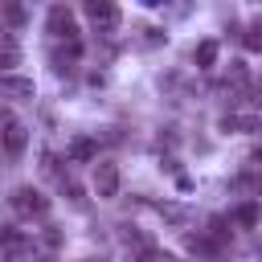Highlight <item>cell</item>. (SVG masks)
<instances>
[{
    "label": "cell",
    "instance_id": "obj_7",
    "mask_svg": "<svg viewBox=\"0 0 262 262\" xmlns=\"http://www.w3.org/2000/svg\"><path fill=\"white\" fill-rule=\"evenodd\" d=\"M0 90L12 94V98H29L33 94V82L29 78H0Z\"/></svg>",
    "mask_w": 262,
    "mask_h": 262
},
{
    "label": "cell",
    "instance_id": "obj_9",
    "mask_svg": "<svg viewBox=\"0 0 262 262\" xmlns=\"http://www.w3.org/2000/svg\"><path fill=\"white\" fill-rule=\"evenodd\" d=\"M237 221H242V225H254V221H258V205H242V209H237Z\"/></svg>",
    "mask_w": 262,
    "mask_h": 262
},
{
    "label": "cell",
    "instance_id": "obj_8",
    "mask_svg": "<svg viewBox=\"0 0 262 262\" xmlns=\"http://www.w3.org/2000/svg\"><path fill=\"white\" fill-rule=\"evenodd\" d=\"M70 156H74V160H90V156H94V139H86V135L74 139V143H70Z\"/></svg>",
    "mask_w": 262,
    "mask_h": 262
},
{
    "label": "cell",
    "instance_id": "obj_5",
    "mask_svg": "<svg viewBox=\"0 0 262 262\" xmlns=\"http://www.w3.org/2000/svg\"><path fill=\"white\" fill-rule=\"evenodd\" d=\"M16 209H25V213H45L49 201H45L41 192H33V188H20V192H16Z\"/></svg>",
    "mask_w": 262,
    "mask_h": 262
},
{
    "label": "cell",
    "instance_id": "obj_6",
    "mask_svg": "<svg viewBox=\"0 0 262 262\" xmlns=\"http://www.w3.org/2000/svg\"><path fill=\"white\" fill-rule=\"evenodd\" d=\"M217 53H221V49H217V41H201L192 57H196V66H201V70H213V66H217Z\"/></svg>",
    "mask_w": 262,
    "mask_h": 262
},
{
    "label": "cell",
    "instance_id": "obj_2",
    "mask_svg": "<svg viewBox=\"0 0 262 262\" xmlns=\"http://www.w3.org/2000/svg\"><path fill=\"white\" fill-rule=\"evenodd\" d=\"M49 33H57V37H70V41L78 37V29H74V16H70L61 4H57V8H49Z\"/></svg>",
    "mask_w": 262,
    "mask_h": 262
},
{
    "label": "cell",
    "instance_id": "obj_3",
    "mask_svg": "<svg viewBox=\"0 0 262 262\" xmlns=\"http://www.w3.org/2000/svg\"><path fill=\"white\" fill-rule=\"evenodd\" d=\"M86 16L94 25H102V29H115L119 25V8L115 4H86Z\"/></svg>",
    "mask_w": 262,
    "mask_h": 262
},
{
    "label": "cell",
    "instance_id": "obj_1",
    "mask_svg": "<svg viewBox=\"0 0 262 262\" xmlns=\"http://www.w3.org/2000/svg\"><path fill=\"white\" fill-rule=\"evenodd\" d=\"M94 192H98L102 201L119 196V168H115V164H98V168H94Z\"/></svg>",
    "mask_w": 262,
    "mask_h": 262
},
{
    "label": "cell",
    "instance_id": "obj_4",
    "mask_svg": "<svg viewBox=\"0 0 262 262\" xmlns=\"http://www.w3.org/2000/svg\"><path fill=\"white\" fill-rule=\"evenodd\" d=\"M25 143H29V131H25L20 123H12V127L4 131V151H8V156H20Z\"/></svg>",
    "mask_w": 262,
    "mask_h": 262
}]
</instances>
